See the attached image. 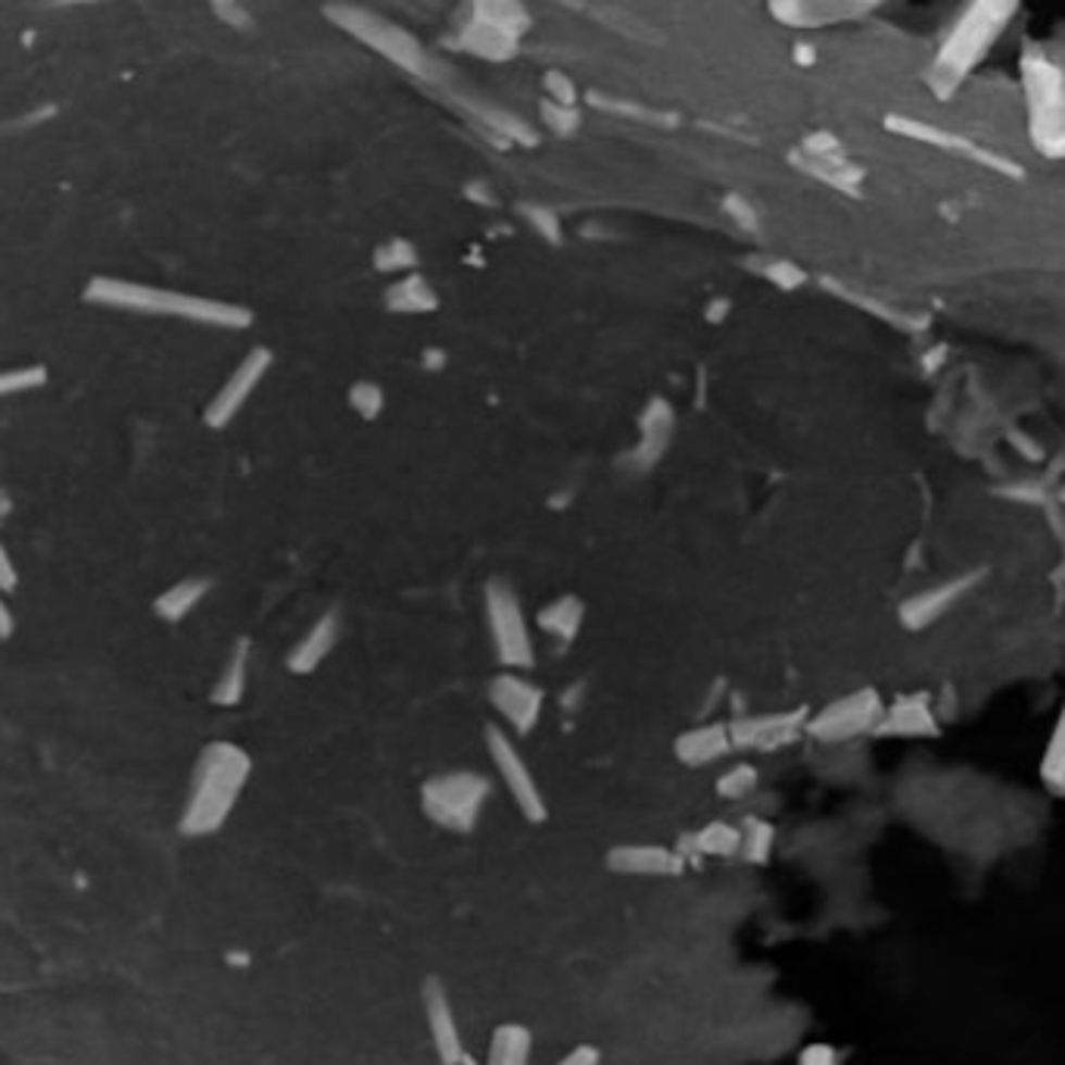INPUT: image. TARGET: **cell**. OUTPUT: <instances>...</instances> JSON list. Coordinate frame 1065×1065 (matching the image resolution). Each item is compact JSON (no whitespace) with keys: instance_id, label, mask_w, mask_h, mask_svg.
<instances>
[{"instance_id":"1","label":"cell","mask_w":1065,"mask_h":1065,"mask_svg":"<svg viewBox=\"0 0 1065 1065\" xmlns=\"http://www.w3.org/2000/svg\"><path fill=\"white\" fill-rule=\"evenodd\" d=\"M82 300L88 305L113 309V312H131V315H150V318H181L190 325L222 327V330H247L255 322L253 309H247L240 302L165 290L156 284L113 278V275H93L82 290Z\"/></svg>"},{"instance_id":"2","label":"cell","mask_w":1065,"mask_h":1065,"mask_svg":"<svg viewBox=\"0 0 1065 1065\" xmlns=\"http://www.w3.org/2000/svg\"><path fill=\"white\" fill-rule=\"evenodd\" d=\"M250 773H253V757L247 754V748L222 739L203 744L193 764L185 811L178 819L181 835L203 838L218 832L237 807L243 788L250 782Z\"/></svg>"},{"instance_id":"3","label":"cell","mask_w":1065,"mask_h":1065,"mask_svg":"<svg viewBox=\"0 0 1065 1065\" xmlns=\"http://www.w3.org/2000/svg\"><path fill=\"white\" fill-rule=\"evenodd\" d=\"M489 788L487 776L474 769L440 773L421 786V811L442 832L471 835L484 816Z\"/></svg>"},{"instance_id":"4","label":"cell","mask_w":1065,"mask_h":1065,"mask_svg":"<svg viewBox=\"0 0 1065 1065\" xmlns=\"http://www.w3.org/2000/svg\"><path fill=\"white\" fill-rule=\"evenodd\" d=\"M484 617H487L489 642L505 671H532L536 649H532L530 621L517 589L509 579H489L484 586Z\"/></svg>"},{"instance_id":"5","label":"cell","mask_w":1065,"mask_h":1065,"mask_svg":"<svg viewBox=\"0 0 1065 1065\" xmlns=\"http://www.w3.org/2000/svg\"><path fill=\"white\" fill-rule=\"evenodd\" d=\"M487 754L492 766H496V773H499V779H502V786L509 788L511 801L517 804L521 816L527 823H532V826L546 823L549 819L546 794H542V788L536 782L530 764L524 761L517 741L509 736V729L487 726Z\"/></svg>"},{"instance_id":"6","label":"cell","mask_w":1065,"mask_h":1065,"mask_svg":"<svg viewBox=\"0 0 1065 1065\" xmlns=\"http://www.w3.org/2000/svg\"><path fill=\"white\" fill-rule=\"evenodd\" d=\"M272 365H275V352L268 347L247 349V355L237 362V368L225 377V384L215 390V396L203 409V424L209 430H225L228 424L237 421L255 390L262 387V380L268 377Z\"/></svg>"},{"instance_id":"7","label":"cell","mask_w":1065,"mask_h":1065,"mask_svg":"<svg viewBox=\"0 0 1065 1065\" xmlns=\"http://www.w3.org/2000/svg\"><path fill=\"white\" fill-rule=\"evenodd\" d=\"M881 714H885V707H881L879 696L873 689H860V692H851V696L826 704L819 714H813L807 719V732L819 741L857 739L869 729H879Z\"/></svg>"},{"instance_id":"8","label":"cell","mask_w":1065,"mask_h":1065,"mask_svg":"<svg viewBox=\"0 0 1065 1065\" xmlns=\"http://www.w3.org/2000/svg\"><path fill=\"white\" fill-rule=\"evenodd\" d=\"M489 704L514 736H530L542 719L546 692L521 671H502L487 689Z\"/></svg>"},{"instance_id":"9","label":"cell","mask_w":1065,"mask_h":1065,"mask_svg":"<svg viewBox=\"0 0 1065 1065\" xmlns=\"http://www.w3.org/2000/svg\"><path fill=\"white\" fill-rule=\"evenodd\" d=\"M421 1006H424V1022H427V1035L434 1043V1053L442 1065H464V1038L449 991L440 978H424L421 985Z\"/></svg>"},{"instance_id":"10","label":"cell","mask_w":1065,"mask_h":1065,"mask_svg":"<svg viewBox=\"0 0 1065 1065\" xmlns=\"http://www.w3.org/2000/svg\"><path fill=\"white\" fill-rule=\"evenodd\" d=\"M732 729V741L736 748H748V751H776L788 741H794L801 736V729H807V714L794 711V714H757V717H736L729 723Z\"/></svg>"},{"instance_id":"11","label":"cell","mask_w":1065,"mask_h":1065,"mask_svg":"<svg viewBox=\"0 0 1065 1065\" xmlns=\"http://www.w3.org/2000/svg\"><path fill=\"white\" fill-rule=\"evenodd\" d=\"M604 866L617 876L664 879V876H679L686 869V857L664 844H617L607 851Z\"/></svg>"},{"instance_id":"12","label":"cell","mask_w":1065,"mask_h":1065,"mask_svg":"<svg viewBox=\"0 0 1065 1065\" xmlns=\"http://www.w3.org/2000/svg\"><path fill=\"white\" fill-rule=\"evenodd\" d=\"M673 427H676V415H673V405L667 399L654 396L646 412L639 417V437H636V446L629 452V464L632 471L646 474L651 471L654 464L664 459L667 446L673 440Z\"/></svg>"},{"instance_id":"13","label":"cell","mask_w":1065,"mask_h":1065,"mask_svg":"<svg viewBox=\"0 0 1065 1065\" xmlns=\"http://www.w3.org/2000/svg\"><path fill=\"white\" fill-rule=\"evenodd\" d=\"M732 751H736V741H732V729H729L726 719H711V723L692 726L673 741L676 761L682 766H692V769L717 764L723 757H729Z\"/></svg>"},{"instance_id":"14","label":"cell","mask_w":1065,"mask_h":1065,"mask_svg":"<svg viewBox=\"0 0 1065 1065\" xmlns=\"http://www.w3.org/2000/svg\"><path fill=\"white\" fill-rule=\"evenodd\" d=\"M340 626H343L340 611L337 607H327L325 614L297 639V646L287 651V657H284L287 671L293 673V676H309V673L318 671L327 661V654L337 649Z\"/></svg>"},{"instance_id":"15","label":"cell","mask_w":1065,"mask_h":1065,"mask_svg":"<svg viewBox=\"0 0 1065 1065\" xmlns=\"http://www.w3.org/2000/svg\"><path fill=\"white\" fill-rule=\"evenodd\" d=\"M250 654H253L250 639H237L231 646L228 661H225V667H222L215 686H212V692H209V701L215 707H237L247 698V686H250Z\"/></svg>"},{"instance_id":"16","label":"cell","mask_w":1065,"mask_h":1065,"mask_svg":"<svg viewBox=\"0 0 1065 1065\" xmlns=\"http://www.w3.org/2000/svg\"><path fill=\"white\" fill-rule=\"evenodd\" d=\"M209 592H212V579L209 577H185V579H178V582H172L168 589H163L156 599H153V617H160L163 624H181V621H187L197 607H200V602L206 599Z\"/></svg>"},{"instance_id":"17","label":"cell","mask_w":1065,"mask_h":1065,"mask_svg":"<svg viewBox=\"0 0 1065 1065\" xmlns=\"http://www.w3.org/2000/svg\"><path fill=\"white\" fill-rule=\"evenodd\" d=\"M741 848V829L732 826V823H723V819H714L707 826H701L698 832L686 835L679 841V854H696V857H739Z\"/></svg>"},{"instance_id":"18","label":"cell","mask_w":1065,"mask_h":1065,"mask_svg":"<svg viewBox=\"0 0 1065 1065\" xmlns=\"http://www.w3.org/2000/svg\"><path fill=\"white\" fill-rule=\"evenodd\" d=\"M582 621H586V602L579 596H571V592L567 596H557L549 604H542L539 614H536V626L546 636L564 642V646H571L577 639L579 629H582Z\"/></svg>"},{"instance_id":"19","label":"cell","mask_w":1065,"mask_h":1065,"mask_svg":"<svg viewBox=\"0 0 1065 1065\" xmlns=\"http://www.w3.org/2000/svg\"><path fill=\"white\" fill-rule=\"evenodd\" d=\"M384 305L396 315H430V312L440 309V297L427 284V278H421L417 272H409V275H402L387 287Z\"/></svg>"},{"instance_id":"20","label":"cell","mask_w":1065,"mask_h":1065,"mask_svg":"<svg viewBox=\"0 0 1065 1065\" xmlns=\"http://www.w3.org/2000/svg\"><path fill=\"white\" fill-rule=\"evenodd\" d=\"M532 1031L521 1022H505L489 1038L487 1065H530Z\"/></svg>"},{"instance_id":"21","label":"cell","mask_w":1065,"mask_h":1065,"mask_svg":"<svg viewBox=\"0 0 1065 1065\" xmlns=\"http://www.w3.org/2000/svg\"><path fill=\"white\" fill-rule=\"evenodd\" d=\"M739 829H741L739 857L744 860V863H766L769 854H773L776 829H773L766 819H757V816L744 819Z\"/></svg>"},{"instance_id":"22","label":"cell","mask_w":1065,"mask_h":1065,"mask_svg":"<svg viewBox=\"0 0 1065 1065\" xmlns=\"http://www.w3.org/2000/svg\"><path fill=\"white\" fill-rule=\"evenodd\" d=\"M47 380H50V371L38 362L23 365V368H3L0 371V399L35 393V390L47 387Z\"/></svg>"},{"instance_id":"23","label":"cell","mask_w":1065,"mask_h":1065,"mask_svg":"<svg viewBox=\"0 0 1065 1065\" xmlns=\"http://www.w3.org/2000/svg\"><path fill=\"white\" fill-rule=\"evenodd\" d=\"M757 782H761L757 766L748 764V761H739V764L729 766L717 779V794L726 798V801H741L744 794H751L757 788Z\"/></svg>"},{"instance_id":"24","label":"cell","mask_w":1065,"mask_h":1065,"mask_svg":"<svg viewBox=\"0 0 1065 1065\" xmlns=\"http://www.w3.org/2000/svg\"><path fill=\"white\" fill-rule=\"evenodd\" d=\"M1041 773L1043 779H1047V786L1053 788L1056 794H1065V711L1063 717H1060V723H1056L1053 739H1050V748H1047Z\"/></svg>"},{"instance_id":"25","label":"cell","mask_w":1065,"mask_h":1065,"mask_svg":"<svg viewBox=\"0 0 1065 1065\" xmlns=\"http://www.w3.org/2000/svg\"><path fill=\"white\" fill-rule=\"evenodd\" d=\"M417 265V253L412 243L405 240H390L377 250V259H374V268L377 272H387V275H409L415 272Z\"/></svg>"},{"instance_id":"26","label":"cell","mask_w":1065,"mask_h":1065,"mask_svg":"<svg viewBox=\"0 0 1065 1065\" xmlns=\"http://www.w3.org/2000/svg\"><path fill=\"white\" fill-rule=\"evenodd\" d=\"M349 405H352V412H355L359 417L374 421V417L384 415L387 396H384V390H380L374 380H355V384L349 387Z\"/></svg>"},{"instance_id":"27","label":"cell","mask_w":1065,"mask_h":1065,"mask_svg":"<svg viewBox=\"0 0 1065 1065\" xmlns=\"http://www.w3.org/2000/svg\"><path fill=\"white\" fill-rule=\"evenodd\" d=\"M879 729H898L903 736H916L919 729H931V717H928L926 707L916 704V701L913 704H898L891 711L888 723H879Z\"/></svg>"},{"instance_id":"28","label":"cell","mask_w":1065,"mask_h":1065,"mask_svg":"<svg viewBox=\"0 0 1065 1065\" xmlns=\"http://www.w3.org/2000/svg\"><path fill=\"white\" fill-rule=\"evenodd\" d=\"M552 1065H602V1050L592 1047V1043H577L574 1050H567V1053Z\"/></svg>"},{"instance_id":"29","label":"cell","mask_w":1065,"mask_h":1065,"mask_svg":"<svg viewBox=\"0 0 1065 1065\" xmlns=\"http://www.w3.org/2000/svg\"><path fill=\"white\" fill-rule=\"evenodd\" d=\"M766 278L773 280L776 287H786V290H791V287H798V284L804 280V275H801L794 265H788V262H776V265H769V268H766Z\"/></svg>"},{"instance_id":"30","label":"cell","mask_w":1065,"mask_h":1065,"mask_svg":"<svg viewBox=\"0 0 1065 1065\" xmlns=\"http://www.w3.org/2000/svg\"><path fill=\"white\" fill-rule=\"evenodd\" d=\"M798 1065H838V1053H835L829 1043H811L798 1056Z\"/></svg>"},{"instance_id":"31","label":"cell","mask_w":1065,"mask_h":1065,"mask_svg":"<svg viewBox=\"0 0 1065 1065\" xmlns=\"http://www.w3.org/2000/svg\"><path fill=\"white\" fill-rule=\"evenodd\" d=\"M16 582H20L16 564H13L10 552H7V546L0 542V592H3V596H10V592L16 589Z\"/></svg>"},{"instance_id":"32","label":"cell","mask_w":1065,"mask_h":1065,"mask_svg":"<svg viewBox=\"0 0 1065 1065\" xmlns=\"http://www.w3.org/2000/svg\"><path fill=\"white\" fill-rule=\"evenodd\" d=\"M13 626H16V621H13L10 607L3 602V592H0V639H10L13 636Z\"/></svg>"}]
</instances>
